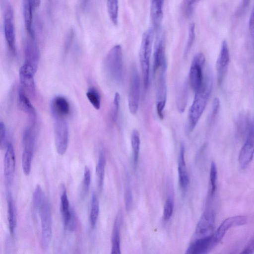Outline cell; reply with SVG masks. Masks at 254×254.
I'll return each mask as SVG.
<instances>
[{"label": "cell", "mask_w": 254, "mask_h": 254, "mask_svg": "<svg viewBox=\"0 0 254 254\" xmlns=\"http://www.w3.org/2000/svg\"><path fill=\"white\" fill-rule=\"evenodd\" d=\"M125 203L127 211L131 209L132 204V195L130 189L127 188L125 192Z\"/></svg>", "instance_id": "42"}, {"label": "cell", "mask_w": 254, "mask_h": 254, "mask_svg": "<svg viewBox=\"0 0 254 254\" xmlns=\"http://www.w3.org/2000/svg\"><path fill=\"white\" fill-rule=\"evenodd\" d=\"M74 36V31L71 30L67 36L65 42L64 50L67 52L71 45L73 38Z\"/></svg>", "instance_id": "44"}, {"label": "cell", "mask_w": 254, "mask_h": 254, "mask_svg": "<svg viewBox=\"0 0 254 254\" xmlns=\"http://www.w3.org/2000/svg\"><path fill=\"white\" fill-rule=\"evenodd\" d=\"M34 208L38 212L40 217L41 246L43 250H47L50 247L52 238V212L47 197Z\"/></svg>", "instance_id": "3"}, {"label": "cell", "mask_w": 254, "mask_h": 254, "mask_svg": "<svg viewBox=\"0 0 254 254\" xmlns=\"http://www.w3.org/2000/svg\"><path fill=\"white\" fill-rule=\"evenodd\" d=\"M247 222L245 216H233L226 219L219 226L213 235V240L215 246L222 240L225 234L230 228L243 225Z\"/></svg>", "instance_id": "15"}, {"label": "cell", "mask_w": 254, "mask_h": 254, "mask_svg": "<svg viewBox=\"0 0 254 254\" xmlns=\"http://www.w3.org/2000/svg\"><path fill=\"white\" fill-rule=\"evenodd\" d=\"M15 169V156L13 147L10 142L6 146L4 158V176L6 182L10 183Z\"/></svg>", "instance_id": "19"}, {"label": "cell", "mask_w": 254, "mask_h": 254, "mask_svg": "<svg viewBox=\"0 0 254 254\" xmlns=\"http://www.w3.org/2000/svg\"><path fill=\"white\" fill-rule=\"evenodd\" d=\"M1 6L3 15L4 37L12 54L15 53V30L14 12L10 3L7 0H1Z\"/></svg>", "instance_id": "6"}, {"label": "cell", "mask_w": 254, "mask_h": 254, "mask_svg": "<svg viewBox=\"0 0 254 254\" xmlns=\"http://www.w3.org/2000/svg\"><path fill=\"white\" fill-rule=\"evenodd\" d=\"M167 66L164 40L162 36L158 37L154 45L153 70Z\"/></svg>", "instance_id": "20"}, {"label": "cell", "mask_w": 254, "mask_h": 254, "mask_svg": "<svg viewBox=\"0 0 254 254\" xmlns=\"http://www.w3.org/2000/svg\"><path fill=\"white\" fill-rule=\"evenodd\" d=\"M106 164V157L104 152L101 150L99 155L95 170L97 188L99 191H102L104 185Z\"/></svg>", "instance_id": "27"}, {"label": "cell", "mask_w": 254, "mask_h": 254, "mask_svg": "<svg viewBox=\"0 0 254 254\" xmlns=\"http://www.w3.org/2000/svg\"><path fill=\"white\" fill-rule=\"evenodd\" d=\"M249 29L254 49V4L249 19Z\"/></svg>", "instance_id": "43"}, {"label": "cell", "mask_w": 254, "mask_h": 254, "mask_svg": "<svg viewBox=\"0 0 254 254\" xmlns=\"http://www.w3.org/2000/svg\"><path fill=\"white\" fill-rule=\"evenodd\" d=\"M254 155V123H253L239 155L240 167L246 168L253 160Z\"/></svg>", "instance_id": "12"}, {"label": "cell", "mask_w": 254, "mask_h": 254, "mask_svg": "<svg viewBox=\"0 0 254 254\" xmlns=\"http://www.w3.org/2000/svg\"><path fill=\"white\" fill-rule=\"evenodd\" d=\"M51 113L55 119H65L69 114L70 104L64 96L54 97L50 104Z\"/></svg>", "instance_id": "17"}, {"label": "cell", "mask_w": 254, "mask_h": 254, "mask_svg": "<svg viewBox=\"0 0 254 254\" xmlns=\"http://www.w3.org/2000/svg\"><path fill=\"white\" fill-rule=\"evenodd\" d=\"M83 174L81 194L82 197H84L88 193L91 183L90 170L87 166L85 167Z\"/></svg>", "instance_id": "36"}, {"label": "cell", "mask_w": 254, "mask_h": 254, "mask_svg": "<svg viewBox=\"0 0 254 254\" xmlns=\"http://www.w3.org/2000/svg\"><path fill=\"white\" fill-rule=\"evenodd\" d=\"M6 198L7 205V220L10 233L13 235L16 227V210L14 201L11 191H6Z\"/></svg>", "instance_id": "23"}, {"label": "cell", "mask_w": 254, "mask_h": 254, "mask_svg": "<svg viewBox=\"0 0 254 254\" xmlns=\"http://www.w3.org/2000/svg\"><path fill=\"white\" fill-rule=\"evenodd\" d=\"M88 0H85V1H87Z\"/></svg>", "instance_id": "49"}, {"label": "cell", "mask_w": 254, "mask_h": 254, "mask_svg": "<svg viewBox=\"0 0 254 254\" xmlns=\"http://www.w3.org/2000/svg\"><path fill=\"white\" fill-rule=\"evenodd\" d=\"M199 0H187L185 5L187 12L188 13L191 12L193 5Z\"/></svg>", "instance_id": "46"}, {"label": "cell", "mask_w": 254, "mask_h": 254, "mask_svg": "<svg viewBox=\"0 0 254 254\" xmlns=\"http://www.w3.org/2000/svg\"><path fill=\"white\" fill-rule=\"evenodd\" d=\"M36 70L31 65L24 63L19 69V76L21 84L24 89L31 94L35 93L34 75Z\"/></svg>", "instance_id": "16"}, {"label": "cell", "mask_w": 254, "mask_h": 254, "mask_svg": "<svg viewBox=\"0 0 254 254\" xmlns=\"http://www.w3.org/2000/svg\"><path fill=\"white\" fill-rule=\"evenodd\" d=\"M24 63L28 64L36 70L39 61V49L35 36H29L24 43Z\"/></svg>", "instance_id": "13"}, {"label": "cell", "mask_w": 254, "mask_h": 254, "mask_svg": "<svg viewBox=\"0 0 254 254\" xmlns=\"http://www.w3.org/2000/svg\"><path fill=\"white\" fill-rule=\"evenodd\" d=\"M122 217L121 214L118 215L115 219L112 236L111 254H121L120 230Z\"/></svg>", "instance_id": "26"}, {"label": "cell", "mask_w": 254, "mask_h": 254, "mask_svg": "<svg viewBox=\"0 0 254 254\" xmlns=\"http://www.w3.org/2000/svg\"><path fill=\"white\" fill-rule=\"evenodd\" d=\"M250 1V0H242L241 7L240 8V9L241 10L245 9L246 8H247V6H248Z\"/></svg>", "instance_id": "48"}, {"label": "cell", "mask_w": 254, "mask_h": 254, "mask_svg": "<svg viewBox=\"0 0 254 254\" xmlns=\"http://www.w3.org/2000/svg\"><path fill=\"white\" fill-rule=\"evenodd\" d=\"M120 99L119 93L116 92L114 95L111 110V118L113 122H116L118 118Z\"/></svg>", "instance_id": "37"}, {"label": "cell", "mask_w": 254, "mask_h": 254, "mask_svg": "<svg viewBox=\"0 0 254 254\" xmlns=\"http://www.w3.org/2000/svg\"><path fill=\"white\" fill-rule=\"evenodd\" d=\"M140 97V79L139 74L135 66L131 69L128 106L130 113L135 114L139 107Z\"/></svg>", "instance_id": "8"}, {"label": "cell", "mask_w": 254, "mask_h": 254, "mask_svg": "<svg viewBox=\"0 0 254 254\" xmlns=\"http://www.w3.org/2000/svg\"><path fill=\"white\" fill-rule=\"evenodd\" d=\"M254 252V238H252L249 242L248 245L246 246L243 251L242 252L243 254H251Z\"/></svg>", "instance_id": "45"}, {"label": "cell", "mask_w": 254, "mask_h": 254, "mask_svg": "<svg viewBox=\"0 0 254 254\" xmlns=\"http://www.w3.org/2000/svg\"><path fill=\"white\" fill-rule=\"evenodd\" d=\"M99 212L98 198L95 192L92 195L91 208L89 214V222L91 228H94L96 224Z\"/></svg>", "instance_id": "28"}, {"label": "cell", "mask_w": 254, "mask_h": 254, "mask_svg": "<svg viewBox=\"0 0 254 254\" xmlns=\"http://www.w3.org/2000/svg\"><path fill=\"white\" fill-rule=\"evenodd\" d=\"M23 89L22 87H20L18 89L17 95L18 105L20 109L29 116L31 119V123L35 124L36 111Z\"/></svg>", "instance_id": "21"}, {"label": "cell", "mask_w": 254, "mask_h": 254, "mask_svg": "<svg viewBox=\"0 0 254 254\" xmlns=\"http://www.w3.org/2000/svg\"><path fill=\"white\" fill-rule=\"evenodd\" d=\"M131 145L132 150L133 160L134 165L137 163L140 149V135L136 129H133L131 134Z\"/></svg>", "instance_id": "30"}, {"label": "cell", "mask_w": 254, "mask_h": 254, "mask_svg": "<svg viewBox=\"0 0 254 254\" xmlns=\"http://www.w3.org/2000/svg\"><path fill=\"white\" fill-rule=\"evenodd\" d=\"M188 92L187 85H183L181 87L177 100V106L180 112H183L187 106Z\"/></svg>", "instance_id": "34"}, {"label": "cell", "mask_w": 254, "mask_h": 254, "mask_svg": "<svg viewBox=\"0 0 254 254\" xmlns=\"http://www.w3.org/2000/svg\"><path fill=\"white\" fill-rule=\"evenodd\" d=\"M205 63V57L201 52L196 54L192 60L189 73V82L194 92L198 91L203 83Z\"/></svg>", "instance_id": "7"}, {"label": "cell", "mask_w": 254, "mask_h": 254, "mask_svg": "<svg viewBox=\"0 0 254 254\" xmlns=\"http://www.w3.org/2000/svg\"><path fill=\"white\" fill-rule=\"evenodd\" d=\"M212 78L208 72L204 76L201 88L195 92L193 102L188 112L185 126V132L190 134L194 130L206 106L212 89Z\"/></svg>", "instance_id": "1"}, {"label": "cell", "mask_w": 254, "mask_h": 254, "mask_svg": "<svg viewBox=\"0 0 254 254\" xmlns=\"http://www.w3.org/2000/svg\"><path fill=\"white\" fill-rule=\"evenodd\" d=\"M86 95L93 107L96 110L100 109L101 99L98 90L94 87H90L86 92Z\"/></svg>", "instance_id": "33"}, {"label": "cell", "mask_w": 254, "mask_h": 254, "mask_svg": "<svg viewBox=\"0 0 254 254\" xmlns=\"http://www.w3.org/2000/svg\"><path fill=\"white\" fill-rule=\"evenodd\" d=\"M54 131L57 151L63 155L66 151L69 138L68 127L65 119H55Z\"/></svg>", "instance_id": "9"}, {"label": "cell", "mask_w": 254, "mask_h": 254, "mask_svg": "<svg viewBox=\"0 0 254 254\" xmlns=\"http://www.w3.org/2000/svg\"><path fill=\"white\" fill-rule=\"evenodd\" d=\"M34 8L28 0H23L22 11L24 25L28 35L35 36L33 29V12Z\"/></svg>", "instance_id": "24"}, {"label": "cell", "mask_w": 254, "mask_h": 254, "mask_svg": "<svg viewBox=\"0 0 254 254\" xmlns=\"http://www.w3.org/2000/svg\"><path fill=\"white\" fill-rule=\"evenodd\" d=\"M215 247V245L213 240V235L206 237L195 239L189 246L186 254H205Z\"/></svg>", "instance_id": "18"}, {"label": "cell", "mask_w": 254, "mask_h": 254, "mask_svg": "<svg viewBox=\"0 0 254 254\" xmlns=\"http://www.w3.org/2000/svg\"><path fill=\"white\" fill-rule=\"evenodd\" d=\"M215 214L213 209L208 207L202 214L195 230V239L210 236L214 234Z\"/></svg>", "instance_id": "10"}, {"label": "cell", "mask_w": 254, "mask_h": 254, "mask_svg": "<svg viewBox=\"0 0 254 254\" xmlns=\"http://www.w3.org/2000/svg\"><path fill=\"white\" fill-rule=\"evenodd\" d=\"M6 129L4 123H0V144L1 148L6 146Z\"/></svg>", "instance_id": "41"}, {"label": "cell", "mask_w": 254, "mask_h": 254, "mask_svg": "<svg viewBox=\"0 0 254 254\" xmlns=\"http://www.w3.org/2000/svg\"><path fill=\"white\" fill-rule=\"evenodd\" d=\"M107 6L111 21L114 25H117L119 13L118 0H107Z\"/></svg>", "instance_id": "32"}, {"label": "cell", "mask_w": 254, "mask_h": 254, "mask_svg": "<svg viewBox=\"0 0 254 254\" xmlns=\"http://www.w3.org/2000/svg\"><path fill=\"white\" fill-rule=\"evenodd\" d=\"M164 0H151V17L154 28L160 27L163 17V4Z\"/></svg>", "instance_id": "25"}, {"label": "cell", "mask_w": 254, "mask_h": 254, "mask_svg": "<svg viewBox=\"0 0 254 254\" xmlns=\"http://www.w3.org/2000/svg\"><path fill=\"white\" fill-rule=\"evenodd\" d=\"M28 1L34 8L39 7L41 4V0H28Z\"/></svg>", "instance_id": "47"}, {"label": "cell", "mask_w": 254, "mask_h": 254, "mask_svg": "<svg viewBox=\"0 0 254 254\" xmlns=\"http://www.w3.org/2000/svg\"><path fill=\"white\" fill-rule=\"evenodd\" d=\"M34 150L31 148H23L22 154V167L23 173L26 176L29 175L31 172Z\"/></svg>", "instance_id": "29"}, {"label": "cell", "mask_w": 254, "mask_h": 254, "mask_svg": "<svg viewBox=\"0 0 254 254\" xmlns=\"http://www.w3.org/2000/svg\"><path fill=\"white\" fill-rule=\"evenodd\" d=\"M104 64L108 77L115 82H120L123 75V50L120 45H116L110 50Z\"/></svg>", "instance_id": "4"}, {"label": "cell", "mask_w": 254, "mask_h": 254, "mask_svg": "<svg viewBox=\"0 0 254 254\" xmlns=\"http://www.w3.org/2000/svg\"><path fill=\"white\" fill-rule=\"evenodd\" d=\"M154 32L152 28H148L143 33L139 52L144 88L147 90L149 82L150 61L152 50Z\"/></svg>", "instance_id": "2"}, {"label": "cell", "mask_w": 254, "mask_h": 254, "mask_svg": "<svg viewBox=\"0 0 254 254\" xmlns=\"http://www.w3.org/2000/svg\"><path fill=\"white\" fill-rule=\"evenodd\" d=\"M61 194L60 212L64 229L72 232L76 226V219L73 210L70 207L65 188L62 186Z\"/></svg>", "instance_id": "11"}, {"label": "cell", "mask_w": 254, "mask_h": 254, "mask_svg": "<svg viewBox=\"0 0 254 254\" xmlns=\"http://www.w3.org/2000/svg\"><path fill=\"white\" fill-rule=\"evenodd\" d=\"M195 25L193 23H192L190 25L189 28L188 39L184 52V55L185 57L187 56L190 52L192 46L193 45L195 39Z\"/></svg>", "instance_id": "35"}, {"label": "cell", "mask_w": 254, "mask_h": 254, "mask_svg": "<svg viewBox=\"0 0 254 254\" xmlns=\"http://www.w3.org/2000/svg\"><path fill=\"white\" fill-rule=\"evenodd\" d=\"M185 146L183 143L180 145L178 160V174L180 187L183 190H185L189 185V179L185 159Z\"/></svg>", "instance_id": "22"}, {"label": "cell", "mask_w": 254, "mask_h": 254, "mask_svg": "<svg viewBox=\"0 0 254 254\" xmlns=\"http://www.w3.org/2000/svg\"><path fill=\"white\" fill-rule=\"evenodd\" d=\"M253 123L246 116H242L238 122V130L240 133L248 134Z\"/></svg>", "instance_id": "38"}, {"label": "cell", "mask_w": 254, "mask_h": 254, "mask_svg": "<svg viewBox=\"0 0 254 254\" xmlns=\"http://www.w3.org/2000/svg\"><path fill=\"white\" fill-rule=\"evenodd\" d=\"M174 209V202L171 197H168L164 204L163 209V219L168 221L171 217Z\"/></svg>", "instance_id": "39"}, {"label": "cell", "mask_w": 254, "mask_h": 254, "mask_svg": "<svg viewBox=\"0 0 254 254\" xmlns=\"http://www.w3.org/2000/svg\"><path fill=\"white\" fill-rule=\"evenodd\" d=\"M230 63V54L228 43L224 40L216 63L218 83L220 85L224 80Z\"/></svg>", "instance_id": "14"}, {"label": "cell", "mask_w": 254, "mask_h": 254, "mask_svg": "<svg viewBox=\"0 0 254 254\" xmlns=\"http://www.w3.org/2000/svg\"><path fill=\"white\" fill-rule=\"evenodd\" d=\"M166 69L167 66L153 71L156 89V110L160 119L164 118V110L167 100Z\"/></svg>", "instance_id": "5"}, {"label": "cell", "mask_w": 254, "mask_h": 254, "mask_svg": "<svg viewBox=\"0 0 254 254\" xmlns=\"http://www.w3.org/2000/svg\"><path fill=\"white\" fill-rule=\"evenodd\" d=\"M217 171L215 163L212 162L209 175V190L208 198L214 199L217 188Z\"/></svg>", "instance_id": "31"}, {"label": "cell", "mask_w": 254, "mask_h": 254, "mask_svg": "<svg viewBox=\"0 0 254 254\" xmlns=\"http://www.w3.org/2000/svg\"><path fill=\"white\" fill-rule=\"evenodd\" d=\"M220 107V101L219 98L216 97L214 99L212 107V111L211 112L210 116L209 117V123H211L213 122L215 119L216 116L218 114V112L219 111Z\"/></svg>", "instance_id": "40"}]
</instances>
